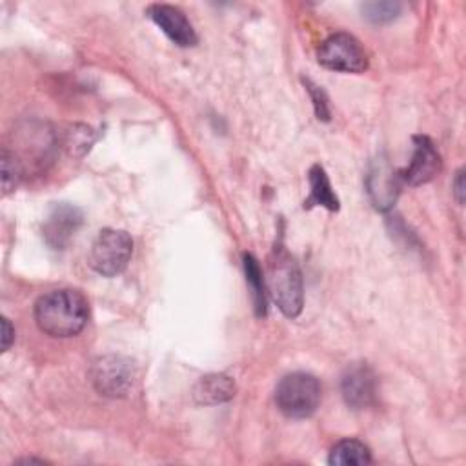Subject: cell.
Listing matches in <instances>:
<instances>
[{
	"mask_svg": "<svg viewBox=\"0 0 466 466\" xmlns=\"http://www.w3.org/2000/svg\"><path fill=\"white\" fill-rule=\"evenodd\" d=\"M453 193H455V198L459 204L464 202V171L459 169L457 175H455V180H453Z\"/></svg>",
	"mask_w": 466,
	"mask_h": 466,
	"instance_id": "ffe728a7",
	"label": "cell"
},
{
	"mask_svg": "<svg viewBox=\"0 0 466 466\" xmlns=\"http://www.w3.org/2000/svg\"><path fill=\"white\" fill-rule=\"evenodd\" d=\"M89 319L87 299L78 289H53L35 304V322L49 337H73Z\"/></svg>",
	"mask_w": 466,
	"mask_h": 466,
	"instance_id": "6da1fadb",
	"label": "cell"
},
{
	"mask_svg": "<svg viewBox=\"0 0 466 466\" xmlns=\"http://www.w3.org/2000/svg\"><path fill=\"white\" fill-rule=\"evenodd\" d=\"M304 86H306V91L309 93V98L313 100V109H315V115L319 120H324L328 122L329 120V104H328V96L326 93L317 86L313 84L311 80H302Z\"/></svg>",
	"mask_w": 466,
	"mask_h": 466,
	"instance_id": "ac0fdd59",
	"label": "cell"
},
{
	"mask_svg": "<svg viewBox=\"0 0 466 466\" xmlns=\"http://www.w3.org/2000/svg\"><path fill=\"white\" fill-rule=\"evenodd\" d=\"M362 13L373 24H386L399 16L400 4H397V2H368L362 5Z\"/></svg>",
	"mask_w": 466,
	"mask_h": 466,
	"instance_id": "2e32d148",
	"label": "cell"
},
{
	"mask_svg": "<svg viewBox=\"0 0 466 466\" xmlns=\"http://www.w3.org/2000/svg\"><path fill=\"white\" fill-rule=\"evenodd\" d=\"M268 286L279 309L289 319L299 317L304 304L302 275L295 258L280 244L273 248L268 260Z\"/></svg>",
	"mask_w": 466,
	"mask_h": 466,
	"instance_id": "7a4b0ae2",
	"label": "cell"
},
{
	"mask_svg": "<svg viewBox=\"0 0 466 466\" xmlns=\"http://www.w3.org/2000/svg\"><path fill=\"white\" fill-rule=\"evenodd\" d=\"M320 66L331 71L362 73L368 67V55L360 42L348 33H335L328 36L317 49Z\"/></svg>",
	"mask_w": 466,
	"mask_h": 466,
	"instance_id": "5b68a950",
	"label": "cell"
},
{
	"mask_svg": "<svg viewBox=\"0 0 466 466\" xmlns=\"http://www.w3.org/2000/svg\"><path fill=\"white\" fill-rule=\"evenodd\" d=\"M135 366L122 355L98 357L91 366V380L95 390L104 397H124L133 386Z\"/></svg>",
	"mask_w": 466,
	"mask_h": 466,
	"instance_id": "8992f818",
	"label": "cell"
},
{
	"mask_svg": "<svg viewBox=\"0 0 466 466\" xmlns=\"http://www.w3.org/2000/svg\"><path fill=\"white\" fill-rule=\"evenodd\" d=\"M235 395V382L222 373H211L202 377L193 390V397L198 404H220Z\"/></svg>",
	"mask_w": 466,
	"mask_h": 466,
	"instance_id": "7c38bea8",
	"label": "cell"
},
{
	"mask_svg": "<svg viewBox=\"0 0 466 466\" xmlns=\"http://www.w3.org/2000/svg\"><path fill=\"white\" fill-rule=\"evenodd\" d=\"M340 391L344 402L351 410L368 408L377 395V377L373 370L364 362L348 366L340 380Z\"/></svg>",
	"mask_w": 466,
	"mask_h": 466,
	"instance_id": "52a82bcc",
	"label": "cell"
},
{
	"mask_svg": "<svg viewBox=\"0 0 466 466\" xmlns=\"http://www.w3.org/2000/svg\"><path fill=\"white\" fill-rule=\"evenodd\" d=\"M133 255V240L124 229H102L93 240L89 266L102 277L120 275Z\"/></svg>",
	"mask_w": 466,
	"mask_h": 466,
	"instance_id": "277c9868",
	"label": "cell"
},
{
	"mask_svg": "<svg viewBox=\"0 0 466 466\" xmlns=\"http://www.w3.org/2000/svg\"><path fill=\"white\" fill-rule=\"evenodd\" d=\"M322 388L317 377L304 371L284 375L275 388L277 408L289 419H306L320 404Z\"/></svg>",
	"mask_w": 466,
	"mask_h": 466,
	"instance_id": "3957f363",
	"label": "cell"
},
{
	"mask_svg": "<svg viewBox=\"0 0 466 466\" xmlns=\"http://www.w3.org/2000/svg\"><path fill=\"white\" fill-rule=\"evenodd\" d=\"M147 16L162 29V33L180 47L197 44V33L182 9L169 4H151Z\"/></svg>",
	"mask_w": 466,
	"mask_h": 466,
	"instance_id": "30bf717a",
	"label": "cell"
},
{
	"mask_svg": "<svg viewBox=\"0 0 466 466\" xmlns=\"http://www.w3.org/2000/svg\"><path fill=\"white\" fill-rule=\"evenodd\" d=\"M308 180H309V197L304 200V209L320 206V208H326L328 211H337L339 198L331 189V184L324 167L319 164L311 166L308 173Z\"/></svg>",
	"mask_w": 466,
	"mask_h": 466,
	"instance_id": "4fadbf2b",
	"label": "cell"
},
{
	"mask_svg": "<svg viewBox=\"0 0 466 466\" xmlns=\"http://www.w3.org/2000/svg\"><path fill=\"white\" fill-rule=\"evenodd\" d=\"M441 169V155L431 138L424 135L413 137V157L406 169L399 171V178L410 186L430 182Z\"/></svg>",
	"mask_w": 466,
	"mask_h": 466,
	"instance_id": "ba28073f",
	"label": "cell"
},
{
	"mask_svg": "<svg viewBox=\"0 0 466 466\" xmlns=\"http://www.w3.org/2000/svg\"><path fill=\"white\" fill-rule=\"evenodd\" d=\"M244 275L246 282L251 289V299H253V308L257 317L266 315V288H264V277L262 269L258 266V260L251 253H244Z\"/></svg>",
	"mask_w": 466,
	"mask_h": 466,
	"instance_id": "9a60e30c",
	"label": "cell"
},
{
	"mask_svg": "<svg viewBox=\"0 0 466 466\" xmlns=\"http://www.w3.org/2000/svg\"><path fill=\"white\" fill-rule=\"evenodd\" d=\"M82 222H84V213L76 206L56 204L49 211L42 226L47 246L53 249H64L73 238V235L78 231Z\"/></svg>",
	"mask_w": 466,
	"mask_h": 466,
	"instance_id": "9c48e42d",
	"label": "cell"
},
{
	"mask_svg": "<svg viewBox=\"0 0 466 466\" xmlns=\"http://www.w3.org/2000/svg\"><path fill=\"white\" fill-rule=\"evenodd\" d=\"M22 177V169L18 160L15 158L13 153H9L7 149H2V189L4 195H7L9 191H13L18 184Z\"/></svg>",
	"mask_w": 466,
	"mask_h": 466,
	"instance_id": "e0dca14e",
	"label": "cell"
},
{
	"mask_svg": "<svg viewBox=\"0 0 466 466\" xmlns=\"http://www.w3.org/2000/svg\"><path fill=\"white\" fill-rule=\"evenodd\" d=\"M328 462L333 466H360L371 462L370 448L357 439L339 441L328 457Z\"/></svg>",
	"mask_w": 466,
	"mask_h": 466,
	"instance_id": "5bb4252c",
	"label": "cell"
},
{
	"mask_svg": "<svg viewBox=\"0 0 466 466\" xmlns=\"http://www.w3.org/2000/svg\"><path fill=\"white\" fill-rule=\"evenodd\" d=\"M13 340H15V329L9 322V319L4 317L2 319V351H7L9 346L13 344Z\"/></svg>",
	"mask_w": 466,
	"mask_h": 466,
	"instance_id": "d6986e66",
	"label": "cell"
},
{
	"mask_svg": "<svg viewBox=\"0 0 466 466\" xmlns=\"http://www.w3.org/2000/svg\"><path fill=\"white\" fill-rule=\"evenodd\" d=\"M399 171L395 173L382 158L375 160L366 177L368 193L377 209H390L399 195Z\"/></svg>",
	"mask_w": 466,
	"mask_h": 466,
	"instance_id": "8fae6325",
	"label": "cell"
}]
</instances>
